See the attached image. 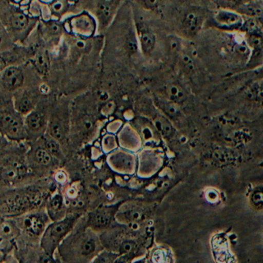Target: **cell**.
<instances>
[{
    "label": "cell",
    "mask_w": 263,
    "mask_h": 263,
    "mask_svg": "<svg viewBox=\"0 0 263 263\" xmlns=\"http://www.w3.org/2000/svg\"><path fill=\"white\" fill-rule=\"evenodd\" d=\"M0 135L15 142L27 141L24 116L15 108L12 98L0 97Z\"/></svg>",
    "instance_id": "obj_1"
},
{
    "label": "cell",
    "mask_w": 263,
    "mask_h": 263,
    "mask_svg": "<svg viewBox=\"0 0 263 263\" xmlns=\"http://www.w3.org/2000/svg\"><path fill=\"white\" fill-rule=\"evenodd\" d=\"M44 201V194L37 189H26L12 194L4 199L0 211L8 218L21 216L39 209Z\"/></svg>",
    "instance_id": "obj_2"
},
{
    "label": "cell",
    "mask_w": 263,
    "mask_h": 263,
    "mask_svg": "<svg viewBox=\"0 0 263 263\" xmlns=\"http://www.w3.org/2000/svg\"><path fill=\"white\" fill-rule=\"evenodd\" d=\"M76 220V217L67 216L53 221L47 226L40 241V246L44 254L53 257L61 241L73 229Z\"/></svg>",
    "instance_id": "obj_3"
},
{
    "label": "cell",
    "mask_w": 263,
    "mask_h": 263,
    "mask_svg": "<svg viewBox=\"0 0 263 263\" xmlns=\"http://www.w3.org/2000/svg\"><path fill=\"white\" fill-rule=\"evenodd\" d=\"M241 33L249 49L246 67L248 70H255L263 65V31L252 22L247 21Z\"/></svg>",
    "instance_id": "obj_4"
},
{
    "label": "cell",
    "mask_w": 263,
    "mask_h": 263,
    "mask_svg": "<svg viewBox=\"0 0 263 263\" xmlns=\"http://www.w3.org/2000/svg\"><path fill=\"white\" fill-rule=\"evenodd\" d=\"M16 224L21 232L30 237H41L50 219L48 214L36 209L16 217Z\"/></svg>",
    "instance_id": "obj_5"
},
{
    "label": "cell",
    "mask_w": 263,
    "mask_h": 263,
    "mask_svg": "<svg viewBox=\"0 0 263 263\" xmlns=\"http://www.w3.org/2000/svg\"><path fill=\"white\" fill-rule=\"evenodd\" d=\"M49 118L44 109L36 106L28 115L24 116V124L27 134V140L33 141L44 136L47 130Z\"/></svg>",
    "instance_id": "obj_6"
},
{
    "label": "cell",
    "mask_w": 263,
    "mask_h": 263,
    "mask_svg": "<svg viewBox=\"0 0 263 263\" xmlns=\"http://www.w3.org/2000/svg\"><path fill=\"white\" fill-rule=\"evenodd\" d=\"M213 19L219 28L231 33H242L247 23L242 15L227 9L218 10Z\"/></svg>",
    "instance_id": "obj_7"
},
{
    "label": "cell",
    "mask_w": 263,
    "mask_h": 263,
    "mask_svg": "<svg viewBox=\"0 0 263 263\" xmlns=\"http://www.w3.org/2000/svg\"><path fill=\"white\" fill-rule=\"evenodd\" d=\"M53 158L44 144H34L30 146L27 152V164L30 172H38L50 167L53 162Z\"/></svg>",
    "instance_id": "obj_8"
},
{
    "label": "cell",
    "mask_w": 263,
    "mask_h": 263,
    "mask_svg": "<svg viewBox=\"0 0 263 263\" xmlns=\"http://www.w3.org/2000/svg\"><path fill=\"white\" fill-rule=\"evenodd\" d=\"M12 99L15 108L23 116L28 115L38 104V95L33 89H20L15 92Z\"/></svg>",
    "instance_id": "obj_9"
},
{
    "label": "cell",
    "mask_w": 263,
    "mask_h": 263,
    "mask_svg": "<svg viewBox=\"0 0 263 263\" xmlns=\"http://www.w3.org/2000/svg\"><path fill=\"white\" fill-rule=\"evenodd\" d=\"M0 82L4 90L15 93L24 85V72L16 66H9L0 73Z\"/></svg>",
    "instance_id": "obj_10"
},
{
    "label": "cell",
    "mask_w": 263,
    "mask_h": 263,
    "mask_svg": "<svg viewBox=\"0 0 263 263\" xmlns=\"http://www.w3.org/2000/svg\"><path fill=\"white\" fill-rule=\"evenodd\" d=\"M30 170L28 166L19 161H10L3 166L0 178L6 184H14L22 181Z\"/></svg>",
    "instance_id": "obj_11"
},
{
    "label": "cell",
    "mask_w": 263,
    "mask_h": 263,
    "mask_svg": "<svg viewBox=\"0 0 263 263\" xmlns=\"http://www.w3.org/2000/svg\"><path fill=\"white\" fill-rule=\"evenodd\" d=\"M35 70L41 74H47L50 70V62L48 53L44 49H38L30 59Z\"/></svg>",
    "instance_id": "obj_12"
},
{
    "label": "cell",
    "mask_w": 263,
    "mask_h": 263,
    "mask_svg": "<svg viewBox=\"0 0 263 263\" xmlns=\"http://www.w3.org/2000/svg\"><path fill=\"white\" fill-rule=\"evenodd\" d=\"M202 22V14L196 10H192L189 12L184 16L183 26L186 33L193 36L198 33V30L201 28Z\"/></svg>",
    "instance_id": "obj_13"
},
{
    "label": "cell",
    "mask_w": 263,
    "mask_h": 263,
    "mask_svg": "<svg viewBox=\"0 0 263 263\" xmlns=\"http://www.w3.org/2000/svg\"><path fill=\"white\" fill-rule=\"evenodd\" d=\"M30 23V16L21 10L12 12L9 17L10 27L15 32H22L27 30Z\"/></svg>",
    "instance_id": "obj_14"
},
{
    "label": "cell",
    "mask_w": 263,
    "mask_h": 263,
    "mask_svg": "<svg viewBox=\"0 0 263 263\" xmlns=\"http://www.w3.org/2000/svg\"><path fill=\"white\" fill-rule=\"evenodd\" d=\"M49 135L58 141L64 139L66 134L65 122L59 116H52L49 118L47 126Z\"/></svg>",
    "instance_id": "obj_15"
},
{
    "label": "cell",
    "mask_w": 263,
    "mask_h": 263,
    "mask_svg": "<svg viewBox=\"0 0 263 263\" xmlns=\"http://www.w3.org/2000/svg\"><path fill=\"white\" fill-rule=\"evenodd\" d=\"M64 201L62 195L56 193L49 199L47 202V211L50 218L53 221L61 219V214L64 209Z\"/></svg>",
    "instance_id": "obj_16"
},
{
    "label": "cell",
    "mask_w": 263,
    "mask_h": 263,
    "mask_svg": "<svg viewBox=\"0 0 263 263\" xmlns=\"http://www.w3.org/2000/svg\"><path fill=\"white\" fill-rule=\"evenodd\" d=\"M155 36L152 32L147 30H143L140 35V42L141 48L144 53H151L155 48Z\"/></svg>",
    "instance_id": "obj_17"
},
{
    "label": "cell",
    "mask_w": 263,
    "mask_h": 263,
    "mask_svg": "<svg viewBox=\"0 0 263 263\" xmlns=\"http://www.w3.org/2000/svg\"><path fill=\"white\" fill-rule=\"evenodd\" d=\"M166 93H167L169 101L176 104L183 102L186 98L184 90L179 86L175 85V84H171V85L167 86L166 88Z\"/></svg>",
    "instance_id": "obj_18"
},
{
    "label": "cell",
    "mask_w": 263,
    "mask_h": 263,
    "mask_svg": "<svg viewBox=\"0 0 263 263\" xmlns=\"http://www.w3.org/2000/svg\"><path fill=\"white\" fill-rule=\"evenodd\" d=\"M42 138L43 144L45 146L46 148L51 154L52 156L54 158H61L63 156L62 150L61 146L57 140L49 135V137H41Z\"/></svg>",
    "instance_id": "obj_19"
},
{
    "label": "cell",
    "mask_w": 263,
    "mask_h": 263,
    "mask_svg": "<svg viewBox=\"0 0 263 263\" xmlns=\"http://www.w3.org/2000/svg\"><path fill=\"white\" fill-rule=\"evenodd\" d=\"M61 33V27L56 22H48L42 27L43 36L47 40L54 39Z\"/></svg>",
    "instance_id": "obj_20"
},
{
    "label": "cell",
    "mask_w": 263,
    "mask_h": 263,
    "mask_svg": "<svg viewBox=\"0 0 263 263\" xmlns=\"http://www.w3.org/2000/svg\"><path fill=\"white\" fill-rule=\"evenodd\" d=\"M98 243L93 237L87 236L82 240L81 244V254L84 256L92 255L96 251Z\"/></svg>",
    "instance_id": "obj_21"
},
{
    "label": "cell",
    "mask_w": 263,
    "mask_h": 263,
    "mask_svg": "<svg viewBox=\"0 0 263 263\" xmlns=\"http://www.w3.org/2000/svg\"><path fill=\"white\" fill-rule=\"evenodd\" d=\"M111 215L109 212L101 211L91 217V223L95 226H105L110 223Z\"/></svg>",
    "instance_id": "obj_22"
},
{
    "label": "cell",
    "mask_w": 263,
    "mask_h": 263,
    "mask_svg": "<svg viewBox=\"0 0 263 263\" xmlns=\"http://www.w3.org/2000/svg\"><path fill=\"white\" fill-rule=\"evenodd\" d=\"M67 0H53L50 4V11L53 14H61L67 8Z\"/></svg>",
    "instance_id": "obj_23"
},
{
    "label": "cell",
    "mask_w": 263,
    "mask_h": 263,
    "mask_svg": "<svg viewBox=\"0 0 263 263\" xmlns=\"http://www.w3.org/2000/svg\"><path fill=\"white\" fill-rule=\"evenodd\" d=\"M156 124L157 128L165 136H169L172 132V127L170 123L164 119V118H160L158 119L155 122Z\"/></svg>",
    "instance_id": "obj_24"
},
{
    "label": "cell",
    "mask_w": 263,
    "mask_h": 263,
    "mask_svg": "<svg viewBox=\"0 0 263 263\" xmlns=\"http://www.w3.org/2000/svg\"><path fill=\"white\" fill-rule=\"evenodd\" d=\"M159 104L161 109L171 117L177 116L179 113V110L175 103L170 101V102H160Z\"/></svg>",
    "instance_id": "obj_25"
},
{
    "label": "cell",
    "mask_w": 263,
    "mask_h": 263,
    "mask_svg": "<svg viewBox=\"0 0 263 263\" xmlns=\"http://www.w3.org/2000/svg\"><path fill=\"white\" fill-rule=\"evenodd\" d=\"M98 14L101 16V20L103 21H107L110 18L111 14V9L108 4H102L98 8Z\"/></svg>",
    "instance_id": "obj_26"
},
{
    "label": "cell",
    "mask_w": 263,
    "mask_h": 263,
    "mask_svg": "<svg viewBox=\"0 0 263 263\" xmlns=\"http://www.w3.org/2000/svg\"><path fill=\"white\" fill-rule=\"evenodd\" d=\"M167 252L163 249H157L154 253L152 254V259L155 262H167Z\"/></svg>",
    "instance_id": "obj_27"
},
{
    "label": "cell",
    "mask_w": 263,
    "mask_h": 263,
    "mask_svg": "<svg viewBox=\"0 0 263 263\" xmlns=\"http://www.w3.org/2000/svg\"><path fill=\"white\" fill-rule=\"evenodd\" d=\"M135 248H136V243H135V241H130V240L124 241V242L121 245V247H120V253H130L132 251L135 250Z\"/></svg>",
    "instance_id": "obj_28"
},
{
    "label": "cell",
    "mask_w": 263,
    "mask_h": 263,
    "mask_svg": "<svg viewBox=\"0 0 263 263\" xmlns=\"http://www.w3.org/2000/svg\"><path fill=\"white\" fill-rule=\"evenodd\" d=\"M143 215L142 212L138 210H130L126 212V217L128 218L130 221H139L142 220Z\"/></svg>",
    "instance_id": "obj_29"
},
{
    "label": "cell",
    "mask_w": 263,
    "mask_h": 263,
    "mask_svg": "<svg viewBox=\"0 0 263 263\" xmlns=\"http://www.w3.org/2000/svg\"><path fill=\"white\" fill-rule=\"evenodd\" d=\"M181 62H182L183 66L187 71L191 72L194 70L193 61L189 55H182L181 56Z\"/></svg>",
    "instance_id": "obj_30"
},
{
    "label": "cell",
    "mask_w": 263,
    "mask_h": 263,
    "mask_svg": "<svg viewBox=\"0 0 263 263\" xmlns=\"http://www.w3.org/2000/svg\"><path fill=\"white\" fill-rule=\"evenodd\" d=\"M10 58H11V56L9 53H0V73L10 66L9 64L10 62Z\"/></svg>",
    "instance_id": "obj_31"
},
{
    "label": "cell",
    "mask_w": 263,
    "mask_h": 263,
    "mask_svg": "<svg viewBox=\"0 0 263 263\" xmlns=\"http://www.w3.org/2000/svg\"><path fill=\"white\" fill-rule=\"evenodd\" d=\"M169 47L172 52L177 51L180 47V41L177 38H170L168 41Z\"/></svg>",
    "instance_id": "obj_32"
},
{
    "label": "cell",
    "mask_w": 263,
    "mask_h": 263,
    "mask_svg": "<svg viewBox=\"0 0 263 263\" xmlns=\"http://www.w3.org/2000/svg\"><path fill=\"white\" fill-rule=\"evenodd\" d=\"M143 2L144 6L150 10L157 8L159 4V0H143Z\"/></svg>",
    "instance_id": "obj_33"
},
{
    "label": "cell",
    "mask_w": 263,
    "mask_h": 263,
    "mask_svg": "<svg viewBox=\"0 0 263 263\" xmlns=\"http://www.w3.org/2000/svg\"><path fill=\"white\" fill-rule=\"evenodd\" d=\"M82 125L84 130L89 132V130H91L92 127H93V121H92V119H90V118H85L84 119H83Z\"/></svg>",
    "instance_id": "obj_34"
},
{
    "label": "cell",
    "mask_w": 263,
    "mask_h": 263,
    "mask_svg": "<svg viewBox=\"0 0 263 263\" xmlns=\"http://www.w3.org/2000/svg\"><path fill=\"white\" fill-rule=\"evenodd\" d=\"M56 179L58 182L64 183L67 180V176H66L65 173H64V172H58L56 175Z\"/></svg>",
    "instance_id": "obj_35"
},
{
    "label": "cell",
    "mask_w": 263,
    "mask_h": 263,
    "mask_svg": "<svg viewBox=\"0 0 263 263\" xmlns=\"http://www.w3.org/2000/svg\"><path fill=\"white\" fill-rule=\"evenodd\" d=\"M76 47H78V49H80V50H83V49L86 47V43L84 42V41L79 40V41H77Z\"/></svg>",
    "instance_id": "obj_36"
},
{
    "label": "cell",
    "mask_w": 263,
    "mask_h": 263,
    "mask_svg": "<svg viewBox=\"0 0 263 263\" xmlns=\"http://www.w3.org/2000/svg\"><path fill=\"white\" fill-rule=\"evenodd\" d=\"M108 93L106 92H101L99 95V98L101 101H107L108 99Z\"/></svg>",
    "instance_id": "obj_37"
},
{
    "label": "cell",
    "mask_w": 263,
    "mask_h": 263,
    "mask_svg": "<svg viewBox=\"0 0 263 263\" xmlns=\"http://www.w3.org/2000/svg\"><path fill=\"white\" fill-rule=\"evenodd\" d=\"M67 195L71 198H75L77 196V191L73 189H70Z\"/></svg>",
    "instance_id": "obj_38"
},
{
    "label": "cell",
    "mask_w": 263,
    "mask_h": 263,
    "mask_svg": "<svg viewBox=\"0 0 263 263\" xmlns=\"http://www.w3.org/2000/svg\"><path fill=\"white\" fill-rule=\"evenodd\" d=\"M6 256V252L4 251H3L2 249H0V262H3L5 260Z\"/></svg>",
    "instance_id": "obj_39"
},
{
    "label": "cell",
    "mask_w": 263,
    "mask_h": 263,
    "mask_svg": "<svg viewBox=\"0 0 263 263\" xmlns=\"http://www.w3.org/2000/svg\"><path fill=\"white\" fill-rule=\"evenodd\" d=\"M235 1L238 4H246V3L249 2L250 0H235Z\"/></svg>",
    "instance_id": "obj_40"
},
{
    "label": "cell",
    "mask_w": 263,
    "mask_h": 263,
    "mask_svg": "<svg viewBox=\"0 0 263 263\" xmlns=\"http://www.w3.org/2000/svg\"><path fill=\"white\" fill-rule=\"evenodd\" d=\"M1 41H2V37H1V33H0V44H1Z\"/></svg>",
    "instance_id": "obj_41"
},
{
    "label": "cell",
    "mask_w": 263,
    "mask_h": 263,
    "mask_svg": "<svg viewBox=\"0 0 263 263\" xmlns=\"http://www.w3.org/2000/svg\"><path fill=\"white\" fill-rule=\"evenodd\" d=\"M67 1H70V2H73V1H76V0H67Z\"/></svg>",
    "instance_id": "obj_42"
}]
</instances>
